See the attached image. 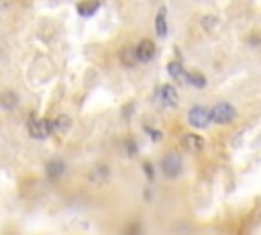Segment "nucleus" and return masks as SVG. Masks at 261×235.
<instances>
[{"mask_svg": "<svg viewBox=\"0 0 261 235\" xmlns=\"http://www.w3.org/2000/svg\"><path fill=\"white\" fill-rule=\"evenodd\" d=\"M188 121H190V125L192 127H196V129H204V127H208L210 125V121H212V108H206V106H192V110H190V114H188Z\"/></svg>", "mask_w": 261, "mask_h": 235, "instance_id": "f257e3e1", "label": "nucleus"}, {"mask_svg": "<svg viewBox=\"0 0 261 235\" xmlns=\"http://www.w3.org/2000/svg\"><path fill=\"white\" fill-rule=\"evenodd\" d=\"M53 129H55V123L47 121V119H31L29 121V135L35 139H45Z\"/></svg>", "mask_w": 261, "mask_h": 235, "instance_id": "f03ea898", "label": "nucleus"}, {"mask_svg": "<svg viewBox=\"0 0 261 235\" xmlns=\"http://www.w3.org/2000/svg\"><path fill=\"white\" fill-rule=\"evenodd\" d=\"M235 106L233 104H228V102H218L214 108H212V121L218 123V125H226V123H231L235 119Z\"/></svg>", "mask_w": 261, "mask_h": 235, "instance_id": "7ed1b4c3", "label": "nucleus"}, {"mask_svg": "<svg viewBox=\"0 0 261 235\" xmlns=\"http://www.w3.org/2000/svg\"><path fill=\"white\" fill-rule=\"evenodd\" d=\"M161 170L168 178H176V176L182 172V160L178 154H168L161 162Z\"/></svg>", "mask_w": 261, "mask_h": 235, "instance_id": "20e7f679", "label": "nucleus"}, {"mask_svg": "<svg viewBox=\"0 0 261 235\" xmlns=\"http://www.w3.org/2000/svg\"><path fill=\"white\" fill-rule=\"evenodd\" d=\"M159 100L163 106H176L178 104V90L172 84H166L159 88Z\"/></svg>", "mask_w": 261, "mask_h": 235, "instance_id": "39448f33", "label": "nucleus"}, {"mask_svg": "<svg viewBox=\"0 0 261 235\" xmlns=\"http://www.w3.org/2000/svg\"><path fill=\"white\" fill-rule=\"evenodd\" d=\"M153 55H155V43L145 39L137 45V57H139V62H151L153 60Z\"/></svg>", "mask_w": 261, "mask_h": 235, "instance_id": "423d86ee", "label": "nucleus"}, {"mask_svg": "<svg viewBox=\"0 0 261 235\" xmlns=\"http://www.w3.org/2000/svg\"><path fill=\"white\" fill-rule=\"evenodd\" d=\"M184 148L188 150V152H202L204 150V139L200 137V135H196V133H188V135H184Z\"/></svg>", "mask_w": 261, "mask_h": 235, "instance_id": "0eeeda50", "label": "nucleus"}, {"mask_svg": "<svg viewBox=\"0 0 261 235\" xmlns=\"http://www.w3.org/2000/svg\"><path fill=\"white\" fill-rule=\"evenodd\" d=\"M98 9H100V3H98V0H82V3H78L80 17H92Z\"/></svg>", "mask_w": 261, "mask_h": 235, "instance_id": "6e6552de", "label": "nucleus"}, {"mask_svg": "<svg viewBox=\"0 0 261 235\" xmlns=\"http://www.w3.org/2000/svg\"><path fill=\"white\" fill-rule=\"evenodd\" d=\"M120 62H122L124 66H135V64L139 62V57H137V47H135V49L130 47V45L122 47V49H120Z\"/></svg>", "mask_w": 261, "mask_h": 235, "instance_id": "1a4fd4ad", "label": "nucleus"}, {"mask_svg": "<svg viewBox=\"0 0 261 235\" xmlns=\"http://www.w3.org/2000/svg\"><path fill=\"white\" fill-rule=\"evenodd\" d=\"M45 172H47L49 178L55 180V178H59V176H63V172H65V164H63L61 160H51V162L47 164Z\"/></svg>", "mask_w": 261, "mask_h": 235, "instance_id": "9d476101", "label": "nucleus"}, {"mask_svg": "<svg viewBox=\"0 0 261 235\" xmlns=\"http://www.w3.org/2000/svg\"><path fill=\"white\" fill-rule=\"evenodd\" d=\"M166 9H159L157 13V19H155V31L159 37H166L168 35V21H166Z\"/></svg>", "mask_w": 261, "mask_h": 235, "instance_id": "9b49d317", "label": "nucleus"}, {"mask_svg": "<svg viewBox=\"0 0 261 235\" xmlns=\"http://www.w3.org/2000/svg\"><path fill=\"white\" fill-rule=\"evenodd\" d=\"M0 106L7 108V110L15 108L17 106V94L13 90H5L3 94H0Z\"/></svg>", "mask_w": 261, "mask_h": 235, "instance_id": "f8f14e48", "label": "nucleus"}, {"mask_svg": "<svg viewBox=\"0 0 261 235\" xmlns=\"http://www.w3.org/2000/svg\"><path fill=\"white\" fill-rule=\"evenodd\" d=\"M53 123H55V131H59V133H68L72 127V119L68 114H59Z\"/></svg>", "mask_w": 261, "mask_h": 235, "instance_id": "ddd939ff", "label": "nucleus"}, {"mask_svg": "<svg viewBox=\"0 0 261 235\" xmlns=\"http://www.w3.org/2000/svg\"><path fill=\"white\" fill-rule=\"evenodd\" d=\"M168 72H170V76L174 78V80H184L188 74L184 72V66L180 64V62H172L170 66H168Z\"/></svg>", "mask_w": 261, "mask_h": 235, "instance_id": "4468645a", "label": "nucleus"}, {"mask_svg": "<svg viewBox=\"0 0 261 235\" xmlns=\"http://www.w3.org/2000/svg\"><path fill=\"white\" fill-rule=\"evenodd\" d=\"M188 84L196 86V88H204L206 86V78L200 74V72H188Z\"/></svg>", "mask_w": 261, "mask_h": 235, "instance_id": "2eb2a0df", "label": "nucleus"}, {"mask_svg": "<svg viewBox=\"0 0 261 235\" xmlns=\"http://www.w3.org/2000/svg\"><path fill=\"white\" fill-rule=\"evenodd\" d=\"M145 131H147V133H149V135H151L155 141H159V139H161V133H159V131H153L151 127H145Z\"/></svg>", "mask_w": 261, "mask_h": 235, "instance_id": "dca6fc26", "label": "nucleus"}, {"mask_svg": "<svg viewBox=\"0 0 261 235\" xmlns=\"http://www.w3.org/2000/svg\"><path fill=\"white\" fill-rule=\"evenodd\" d=\"M143 170H145V174H147V178L153 180V166H151V164H145Z\"/></svg>", "mask_w": 261, "mask_h": 235, "instance_id": "f3484780", "label": "nucleus"}]
</instances>
